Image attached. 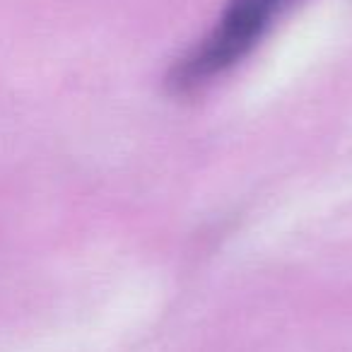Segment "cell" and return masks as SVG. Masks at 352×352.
Instances as JSON below:
<instances>
[{
	"instance_id": "cell-1",
	"label": "cell",
	"mask_w": 352,
	"mask_h": 352,
	"mask_svg": "<svg viewBox=\"0 0 352 352\" xmlns=\"http://www.w3.org/2000/svg\"><path fill=\"white\" fill-rule=\"evenodd\" d=\"M292 3L294 0H232L215 30L176 60L166 80L169 89L174 94H193L210 85L217 75L246 58L270 30L273 20H278Z\"/></svg>"
}]
</instances>
